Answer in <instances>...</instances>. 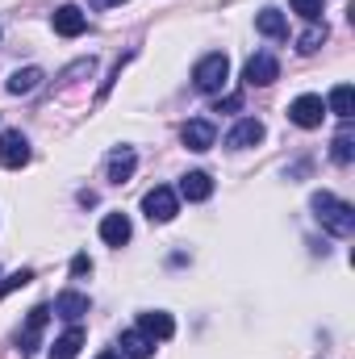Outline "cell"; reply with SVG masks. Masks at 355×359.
<instances>
[{
  "mask_svg": "<svg viewBox=\"0 0 355 359\" xmlns=\"http://www.w3.org/2000/svg\"><path fill=\"white\" fill-rule=\"evenodd\" d=\"M55 313H59V318H67V322H80V318L88 313V297H84V292H76V288H67V292H59V297H55Z\"/></svg>",
  "mask_w": 355,
  "mask_h": 359,
  "instance_id": "cell-15",
  "label": "cell"
},
{
  "mask_svg": "<svg viewBox=\"0 0 355 359\" xmlns=\"http://www.w3.org/2000/svg\"><path fill=\"white\" fill-rule=\"evenodd\" d=\"M142 213H147L151 222H172V217L180 213L176 188H168V184H155V188L142 196Z\"/></svg>",
  "mask_w": 355,
  "mask_h": 359,
  "instance_id": "cell-3",
  "label": "cell"
},
{
  "mask_svg": "<svg viewBox=\"0 0 355 359\" xmlns=\"http://www.w3.org/2000/svg\"><path fill=\"white\" fill-rule=\"evenodd\" d=\"M84 339H88V334H84V326H80V322H72V326L55 339V347H51V355H46V359H76V355H80V347H84Z\"/></svg>",
  "mask_w": 355,
  "mask_h": 359,
  "instance_id": "cell-12",
  "label": "cell"
},
{
  "mask_svg": "<svg viewBox=\"0 0 355 359\" xmlns=\"http://www.w3.org/2000/svg\"><path fill=\"white\" fill-rule=\"evenodd\" d=\"M92 8H113V4H126V0H88Z\"/></svg>",
  "mask_w": 355,
  "mask_h": 359,
  "instance_id": "cell-27",
  "label": "cell"
},
{
  "mask_svg": "<svg viewBox=\"0 0 355 359\" xmlns=\"http://www.w3.org/2000/svg\"><path fill=\"white\" fill-rule=\"evenodd\" d=\"M322 117H326V100L314 96V92H305V96H297V100L288 104V121L301 126V130H318Z\"/></svg>",
  "mask_w": 355,
  "mask_h": 359,
  "instance_id": "cell-4",
  "label": "cell"
},
{
  "mask_svg": "<svg viewBox=\"0 0 355 359\" xmlns=\"http://www.w3.org/2000/svg\"><path fill=\"white\" fill-rule=\"evenodd\" d=\"M330 159L339 163V168H347L355 159V134H351V121H343V130L335 134V142H330Z\"/></svg>",
  "mask_w": 355,
  "mask_h": 359,
  "instance_id": "cell-20",
  "label": "cell"
},
{
  "mask_svg": "<svg viewBox=\"0 0 355 359\" xmlns=\"http://www.w3.org/2000/svg\"><path fill=\"white\" fill-rule=\"evenodd\" d=\"M264 134H267L264 121H255V117H243V121H239V126L226 134V147H230V151H247V147H260V142H264Z\"/></svg>",
  "mask_w": 355,
  "mask_h": 359,
  "instance_id": "cell-10",
  "label": "cell"
},
{
  "mask_svg": "<svg viewBox=\"0 0 355 359\" xmlns=\"http://www.w3.org/2000/svg\"><path fill=\"white\" fill-rule=\"evenodd\" d=\"M88 271H92L88 255H76V259H72V276H76V280H80V276H88Z\"/></svg>",
  "mask_w": 355,
  "mask_h": 359,
  "instance_id": "cell-26",
  "label": "cell"
},
{
  "mask_svg": "<svg viewBox=\"0 0 355 359\" xmlns=\"http://www.w3.org/2000/svg\"><path fill=\"white\" fill-rule=\"evenodd\" d=\"M100 238L109 247H126L130 243V217L126 213H105L100 217Z\"/></svg>",
  "mask_w": 355,
  "mask_h": 359,
  "instance_id": "cell-14",
  "label": "cell"
},
{
  "mask_svg": "<svg viewBox=\"0 0 355 359\" xmlns=\"http://www.w3.org/2000/svg\"><path fill=\"white\" fill-rule=\"evenodd\" d=\"M326 38H330L326 21H314V25H309V29H305V34L297 38V50H301V55H314V50H318V46L326 42Z\"/></svg>",
  "mask_w": 355,
  "mask_h": 359,
  "instance_id": "cell-22",
  "label": "cell"
},
{
  "mask_svg": "<svg viewBox=\"0 0 355 359\" xmlns=\"http://www.w3.org/2000/svg\"><path fill=\"white\" fill-rule=\"evenodd\" d=\"M239 109H243V96H239V92H234V96H217V100H213V113H239Z\"/></svg>",
  "mask_w": 355,
  "mask_h": 359,
  "instance_id": "cell-25",
  "label": "cell"
},
{
  "mask_svg": "<svg viewBox=\"0 0 355 359\" xmlns=\"http://www.w3.org/2000/svg\"><path fill=\"white\" fill-rule=\"evenodd\" d=\"M180 142H184L188 151H209V147L217 142V130H213V121H205V117H192V121L180 130Z\"/></svg>",
  "mask_w": 355,
  "mask_h": 359,
  "instance_id": "cell-9",
  "label": "cell"
},
{
  "mask_svg": "<svg viewBox=\"0 0 355 359\" xmlns=\"http://www.w3.org/2000/svg\"><path fill=\"white\" fill-rule=\"evenodd\" d=\"M293 4V13H301L305 21H318L322 17V0H288Z\"/></svg>",
  "mask_w": 355,
  "mask_h": 359,
  "instance_id": "cell-24",
  "label": "cell"
},
{
  "mask_svg": "<svg viewBox=\"0 0 355 359\" xmlns=\"http://www.w3.org/2000/svg\"><path fill=\"white\" fill-rule=\"evenodd\" d=\"M326 113H335V117L351 121V113H355V88H351V84H339V88H330V100H326Z\"/></svg>",
  "mask_w": 355,
  "mask_h": 359,
  "instance_id": "cell-19",
  "label": "cell"
},
{
  "mask_svg": "<svg viewBox=\"0 0 355 359\" xmlns=\"http://www.w3.org/2000/svg\"><path fill=\"white\" fill-rule=\"evenodd\" d=\"M138 330H142L147 339L168 343V339L176 334V322H172V313H163V309H147V313H138Z\"/></svg>",
  "mask_w": 355,
  "mask_h": 359,
  "instance_id": "cell-11",
  "label": "cell"
},
{
  "mask_svg": "<svg viewBox=\"0 0 355 359\" xmlns=\"http://www.w3.org/2000/svg\"><path fill=\"white\" fill-rule=\"evenodd\" d=\"M226 80H230V59L222 55V50H213V55H205L196 67H192V84H196V92H222L226 88Z\"/></svg>",
  "mask_w": 355,
  "mask_h": 359,
  "instance_id": "cell-2",
  "label": "cell"
},
{
  "mask_svg": "<svg viewBox=\"0 0 355 359\" xmlns=\"http://www.w3.org/2000/svg\"><path fill=\"white\" fill-rule=\"evenodd\" d=\"M134 168H138V155H134L130 147H117V151L109 155V168H105V176H109V184H126V180L134 176Z\"/></svg>",
  "mask_w": 355,
  "mask_h": 359,
  "instance_id": "cell-13",
  "label": "cell"
},
{
  "mask_svg": "<svg viewBox=\"0 0 355 359\" xmlns=\"http://www.w3.org/2000/svg\"><path fill=\"white\" fill-rule=\"evenodd\" d=\"M309 209L322 222V230H330L339 238H351L355 234V205L351 201H339L335 192H314L309 196Z\"/></svg>",
  "mask_w": 355,
  "mask_h": 359,
  "instance_id": "cell-1",
  "label": "cell"
},
{
  "mask_svg": "<svg viewBox=\"0 0 355 359\" xmlns=\"http://www.w3.org/2000/svg\"><path fill=\"white\" fill-rule=\"evenodd\" d=\"M121 355L126 359H151L155 355V339H147L142 330H126L121 334Z\"/></svg>",
  "mask_w": 355,
  "mask_h": 359,
  "instance_id": "cell-17",
  "label": "cell"
},
{
  "mask_svg": "<svg viewBox=\"0 0 355 359\" xmlns=\"http://www.w3.org/2000/svg\"><path fill=\"white\" fill-rule=\"evenodd\" d=\"M247 84L251 88H267V84H276L280 80V63H276V55H267V50H260V55H251L247 59Z\"/></svg>",
  "mask_w": 355,
  "mask_h": 359,
  "instance_id": "cell-7",
  "label": "cell"
},
{
  "mask_svg": "<svg viewBox=\"0 0 355 359\" xmlns=\"http://www.w3.org/2000/svg\"><path fill=\"white\" fill-rule=\"evenodd\" d=\"M46 322H51V305H34L29 309V318H25V330H21V359H29L38 347H42V330H46Z\"/></svg>",
  "mask_w": 355,
  "mask_h": 359,
  "instance_id": "cell-6",
  "label": "cell"
},
{
  "mask_svg": "<svg viewBox=\"0 0 355 359\" xmlns=\"http://www.w3.org/2000/svg\"><path fill=\"white\" fill-rule=\"evenodd\" d=\"M42 84V67H21V72H13L8 76V84L4 88L13 92V96H25V92H34Z\"/></svg>",
  "mask_w": 355,
  "mask_h": 359,
  "instance_id": "cell-21",
  "label": "cell"
},
{
  "mask_svg": "<svg viewBox=\"0 0 355 359\" xmlns=\"http://www.w3.org/2000/svg\"><path fill=\"white\" fill-rule=\"evenodd\" d=\"M29 280H34V271H29V268H17L13 276H4V280H0V297H8V292H17V288H25Z\"/></svg>",
  "mask_w": 355,
  "mask_h": 359,
  "instance_id": "cell-23",
  "label": "cell"
},
{
  "mask_svg": "<svg viewBox=\"0 0 355 359\" xmlns=\"http://www.w3.org/2000/svg\"><path fill=\"white\" fill-rule=\"evenodd\" d=\"M255 29H260L264 38H276V42H284V38H288V21H284V13H276V8L255 13Z\"/></svg>",
  "mask_w": 355,
  "mask_h": 359,
  "instance_id": "cell-18",
  "label": "cell"
},
{
  "mask_svg": "<svg viewBox=\"0 0 355 359\" xmlns=\"http://www.w3.org/2000/svg\"><path fill=\"white\" fill-rule=\"evenodd\" d=\"M25 163H29V138H25L21 130H4V134H0V168L17 172V168H25Z\"/></svg>",
  "mask_w": 355,
  "mask_h": 359,
  "instance_id": "cell-5",
  "label": "cell"
},
{
  "mask_svg": "<svg viewBox=\"0 0 355 359\" xmlns=\"http://www.w3.org/2000/svg\"><path fill=\"white\" fill-rule=\"evenodd\" d=\"M96 359H126V355H117V351H100Z\"/></svg>",
  "mask_w": 355,
  "mask_h": 359,
  "instance_id": "cell-28",
  "label": "cell"
},
{
  "mask_svg": "<svg viewBox=\"0 0 355 359\" xmlns=\"http://www.w3.org/2000/svg\"><path fill=\"white\" fill-rule=\"evenodd\" d=\"M184 201H209L213 196V180L205 176V172H188V176H180V192Z\"/></svg>",
  "mask_w": 355,
  "mask_h": 359,
  "instance_id": "cell-16",
  "label": "cell"
},
{
  "mask_svg": "<svg viewBox=\"0 0 355 359\" xmlns=\"http://www.w3.org/2000/svg\"><path fill=\"white\" fill-rule=\"evenodd\" d=\"M51 25H55V34H59V38H80V34L88 29V17H84L76 4H59V8H55V17H51Z\"/></svg>",
  "mask_w": 355,
  "mask_h": 359,
  "instance_id": "cell-8",
  "label": "cell"
}]
</instances>
